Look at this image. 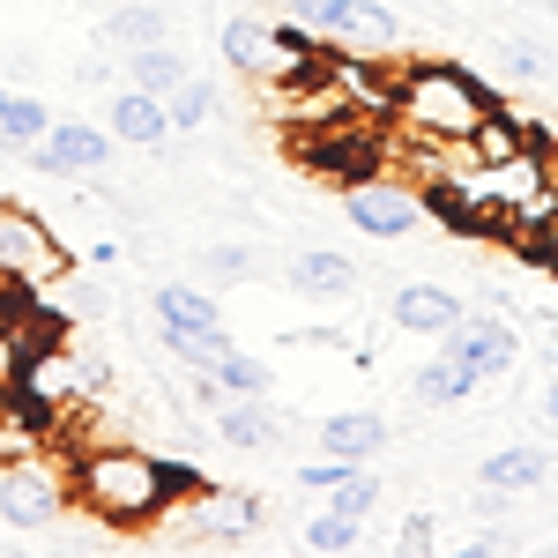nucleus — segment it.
<instances>
[{
    "mask_svg": "<svg viewBox=\"0 0 558 558\" xmlns=\"http://www.w3.org/2000/svg\"><path fill=\"white\" fill-rule=\"evenodd\" d=\"M68 507H75V499H68V470H52L45 454L0 462V521H8V529H52Z\"/></svg>",
    "mask_w": 558,
    "mask_h": 558,
    "instance_id": "nucleus-6",
    "label": "nucleus"
},
{
    "mask_svg": "<svg viewBox=\"0 0 558 558\" xmlns=\"http://www.w3.org/2000/svg\"><path fill=\"white\" fill-rule=\"evenodd\" d=\"M209 380H216V395H268V380H276V373L260 365L254 350H223V357L209 365Z\"/></svg>",
    "mask_w": 558,
    "mask_h": 558,
    "instance_id": "nucleus-22",
    "label": "nucleus"
},
{
    "mask_svg": "<svg viewBox=\"0 0 558 558\" xmlns=\"http://www.w3.org/2000/svg\"><path fill=\"white\" fill-rule=\"evenodd\" d=\"M544 476H551V454H544V447H499V454L476 470V484H492V492L514 499V492H536Z\"/></svg>",
    "mask_w": 558,
    "mask_h": 558,
    "instance_id": "nucleus-19",
    "label": "nucleus"
},
{
    "mask_svg": "<svg viewBox=\"0 0 558 558\" xmlns=\"http://www.w3.org/2000/svg\"><path fill=\"white\" fill-rule=\"evenodd\" d=\"M343 470L350 462H336V454H313V462H299V492H328Z\"/></svg>",
    "mask_w": 558,
    "mask_h": 558,
    "instance_id": "nucleus-29",
    "label": "nucleus"
},
{
    "mask_svg": "<svg viewBox=\"0 0 558 558\" xmlns=\"http://www.w3.org/2000/svg\"><path fill=\"white\" fill-rule=\"evenodd\" d=\"M387 439H395V432H387L380 410H328V417L313 425V447L336 454V462H350V470H357V462H380Z\"/></svg>",
    "mask_w": 558,
    "mask_h": 558,
    "instance_id": "nucleus-12",
    "label": "nucleus"
},
{
    "mask_svg": "<svg viewBox=\"0 0 558 558\" xmlns=\"http://www.w3.org/2000/svg\"><path fill=\"white\" fill-rule=\"evenodd\" d=\"M179 529H186V536H202V544H223V536H231V544H239V536H254L260 529V499H246V492H194V514L179 521Z\"/></svg>",
    "mask_w": 558,
    "mask_h": 558,
    "instance_id": "nucleus-14",
    "label": "nucleus"
},
{
    "mask_svg": "<svg viewBox=\"0 0 558 558\" xmlns=\"http://www.w3.org/2000/svg\"><path fill=\"white\" fill-rule=\"evenodd\" d=\"M0 112H8V83H0Z\"/></svg>",
    "mask_w": 558,
    "mask_h": 558,
    "instance_id": "nucleus-35",
    "label": "nucleus"
},
{
    "mask_svg": "<svg viewBox=\"0 0 558 558\" xmlns=\"http://www.w3.org/2000/svg\"><path fill=\"white\" fill-rule=\"evenodd\" d=\"M202 268H209V283H246V276H260L254 246H209V254H202Z\"/></svg>",
    "mask_w": 558,
    "mask_h": 558,
    "instance_id": "nucleus-28",
    "label": "nucleus"
},
{
    "mask_svg": "<svg viewBox=\"0 0 558 558\" xmlns=\"http://www.w3.org/2000/svg\"><path fill=\"white\" fill-rule=\"evenodd\" d=\"M484 112H492V89L476 83L470 68H454V60H417V68H402L395 89H387V120L410 134L417 149L470 142Z\"/></svg>",
    "mask_w": 558,
    "mask_h": 558,
    "instance_id": "nucleus-2",
    "label": "nucleus"
},
{
    "mask_svg": "<svg viewBox=\"0 0 558 558\" xmlns=\"http://www.w3.org/2000/svg\"><path fill=\"white\" fill-rule=\"evenodd\" d=\"M544 157H551V179H558V142H551V149H544Z\"/></svg>",
    "mask_w": 558,
    "mask_h": 558,
    "instance_id": "nucleus-34",
    "label": "nucleus"
},
{
    "mask_svg": "<svg viewBox=\"0 0 558 558\" xmlns=\"http://www.w3.org/2000/svg\"><path fill=\"white\" fill-rule=\"evenodd\" d=\"M68 499L83 507L89 521H105V529H157V521L179 507V476L172 462H157V454H142L128 439H112V447H89L68 462Z\"/></svg>",
    "mask_w": 558,
    "mask_h": 558,
    "instance_id": "nucleus-1",
    "label": "nucleus"
},
{
    "mask_svg": "<svg viewBox=\"0 0 558 558\" xmlns=\"http://www.w3.org/2000/svg\"><path fill=\"white\" fill-rule=\"evenodd\" d=\"M209 432L231 447V454H268L291 425L268 410V395H223V402L209 410Z\"/></svg>",
    "mask_w": 558,
    "mask_h": 558,
    "instance_id": "nucleus-11",
    "label": "nucleus"
},
{
    "mask_svg": "<svg viewBox=\"0 0 558 558\" xmlns=\"http://www.w3.org/2000/svg\"><path fill=\"white\" fill-rule=\"evenodd\" d=\"M343 216L365 239H410V231L432 223V186L387 179V172H350L343 179Z\"/></svg>",
    "mask_w": 558,
    "mask_h": 558,
    "instance_id": "nucleus-4",
    "label": "nucleus"
},
{
    "mask_svg": "<svg viewBox=\"0 0 558 558\" xmlns=\"http://www.w3.org/2000/svg\"><path fill=\"white\" fill-rule=\"evenodd\" d=\"M328 507L350 521H365L373 507H380V476H373V462H357V470H343L336 484H328Z\"/></svg>",
    "mask_w": 558,
    "mask_h": 558,
    "instance_id": "nucleus-24",
    "label": "nucleus"
},
{
    "mask_svg": "<svg viewBox=\"0 0 558 558\" xmlns=\"http://www.w3.org/2000/svg\"><path fill=\"white\" fill-rule=\"evenodd\" d=\"M470 395H476V380L447 357V350H439L432 365L410 373V402H417V410H454V402H470Z\"/></svg>",
    "mask_w": 558,
    "mask_h": 558,
    "instance_id": "nucleus-20",
    "label": "nucleus"
},
{
    "mask_svg": "<svg viewBox=\"0 0 558 558\" xmlns=\"http://www.w3.org/2000/svg\"><path fill=\"white\" fill-rule=\"evenodd\" d=\"M544 417H551V432H558V387H551V395H544Z\"/></svg>",
    "mask_w": 558,
    "mask_h": 558,
    "instance_id": "nucleus-33",
    "label": "nucleus"
},
{
    "mask_svg": "<svg viewBox=\"0 0 558 558\" xmlns=\"http://www.w3.org/2000/svg\"><path fill=\"white\" fill-rule=\"evenodd\" d=\"M216 52L246 75V83H305L313 68H320V38H305L299 23H276V15H223V31H216Z\"/></svg>",
    "mask_w": 558,
    "mask_h": 558,
    "instance_id": "nucleus-3",
    "label": "nucleus"
},
{
    "mask_svg": "<svg viewBox=\"0 0 558 558\" xmlns=\"http://www.w3.org/2000/svg\"><path fill=\"white\" fill-rule=\"evenodd\" d=\"M149 313H157V328H179V336L223 328V305H216L209 291H194V283H157V291H149Z\"/></svg>",
    "mask_w": 558,
    "mask_h": 558,
    "instance_id": "nucleus-17",
    "label": "nucleus"
},
{
    "mask_svg": "<svg viewBox=\"0 0 558 558\" xmlns=\"http://www.w3.org/2000/svg\"><path fill=\"white\" fill-rule=\"evenodd\" d=\"M357 529H365V521H350V514L328 507V514L305 521V551H357Z\"/></svg>",
    "mask_w": 558,
    "mask_h": 558,
    "instance_id": "nucleus-27",
    "label": "nucleus"
},
{
    "mask_svg": "<svg viewBox=\"0 0 558 558\" xmlns=\"http://www.w3.org/2000/svg\"><path fill=\"white\" fill-rule=\"evenodd\" d=\"M172 38V8H157V0H112V15H105V45H165Z\"/></svg>",
    "mask_w": 558,
    "mask_h": 558,
    "instance_id": "nucleus-18",
    "label": "nucleus"
},
{
    "mask_svg": "<svg viewBox=\"0 0 558 558\" xmlns=\"http://www.w3.org/2000/svg\"><path fill=\"white\" fill-rule=\"evenodd\" d=\"M165 112H172V134H194L216 120V83H202V75H186V83L165 97Z\"/></svg>",
    "mask_w": 558,
    "mask_h": 558,
    "instance_id": "nucleus-23",
    "label": "nucleus"
},
{
    "mask_svg": "<svg viewBox=\"0 0 558 558\" xmlns=\"http://www.w3.org/2000/svg\"><path fill=\"white\" fill-rule=\"evenodd\" d=\"M52 276H68V254H60V239L45 231V216L0 202V283H8V291H38Z\"/></svg>",
    "mask_w": 558,
    "mask_h": 558,
    "instance_id": "nucleus-7",
    "label": "nucleus"
},
{
    "mask_svg": "<svg viewBox=\"0 0 558 558\" xmlns=\"http://www.w3.org/2000/svg\"><path fill=\"white\" fill-rule=\"evenodd\" d=\"M45 128H52V112H45L38 97H8V112H0V149H31Z\"/></svg>",
    "mask_w": 558,
    "mask_h": 558,
    "instance_id": "nucleus-25",
    "label": "nucleus"
},
{
    "mask_svg": "<svg viewBox=\"0 0 558 558\" xmlns=\"http://www.w3.org/2000/svg\"><path fill=\"white\" fill-rule=\"evenodd\" d=\"M283 276L299 283L305 299H350V291H357V260H350V254H328V246L291 254V268H283Z\"/></svg>",
    "mask_w": 558,
    "mask_h": 558,
    "instance_id": "nucleus-16",
    "label": "nucleus"
},
{
    "mask_svg": "<svg viewBox=\"0 0 558 558\" xmlns=\"http://www.w3.org/2000/svg\"><path fill=\"white\" fill-rule=\"evenodd\" d=\"M432 536H439V521H432V514H410V521H402V544H410V551H432Z\"/></svg>",
    "mask_w": 558,
    "mask_h": 558,
    "instance_id": "nucleus-31",
    "label": "nucleus"
},
{
    "mask_svg": "<svg viewBox=\"0 0 558 558\" xmlns=\"http://www.w3.org/2000/svg\"><path fill=\"white\" fill-rule=\"evenodd\" d=\"M439 343H447V357H454L470 380H507V373H514V357H521L514 320H499V313H462Z\"/></svg>",
    "mask_w": 558,
    "mask_h": 558,
    "instance_id": "nucleus-8",
    "label": "nucleus"
},
{
    "mask_svg": "<svg viewBox=\"0 0 558 558\" xmlns=\"http://www.w3.org/2000/svg\"><path fill=\"white\" fill-rule=\"evenodd\" d=\"M157 336H165V350H172V357L186 365V373H209L216 357L231 350V336H223V328H202V336H179V328H157Z\"/></svg>",
    "mask_w": 558,
    "mask_h": 558,
    "instance_id": "nucleus-26",
    "label": "nucleus"
},
{
    "mask_svg": "<svg viewBox=\"0 0 558 558\" xmlns=\"http://www.w3.org/2000/svg\"><path fill=\"white\" fill-rule=\"evenodd\" d=\"M387 313H395V328H402V336H432V343H439V336H447V328H454L470 305L454 299L447 283H395Z\"/></svg>",
    "mask_w": 558,
    "mask_h": 558,
    "instance_id": "nucleus-13",
    "label": "nucleus"
},
{
    "mask_svg": "<svg viewBox=\"0 0 558 558\" xmlns=\"http://www.w3.org/2000/svg\"><path fill=\"white\" fill-rule=\"evenodd\" d=\"M45 179H89L112 165V128H83V120H60V128H45L31 149H23Z\"/></svg>",
    "mask_w": 558,
    "mask_h": 558,
    "instance_id": "nucleus-9",
    "label": "nucleus"
},
{
    "mask_svg": "<svg viewBox=\"0 0 558 558\" xmlns=\"http://www.w3.org/2000/svg\"><path fill=\"white\" fill-rule=\"evenodd\" d=\"M128 75H134V89H149V97H172L194 68H186V52L165 38V45H134V52H128Z\"/></svg>",
    "mask_w": 558,
    "mask_h": 558,
    "instance_id": "nucleus-21",
    "label": "nucleus"
},
{
    "mask_svg": "<svg viewBox=\"0 0 558 558\" xmlns=\"http://www.w3.org/2000/svg\"><path fill=\"white\" fill-rule=\"evenodd\" d=\"M291 15H299L305 38L336 45V52H365V60H380L402 45V23L387 15L380 0H283Z\"/></svg>",
    "mask_w": 558,
    "mask_h": 558,
    "instance_id": "nucleus-5",
    "label": "nucleus"
},
{
    "mask_svg": "<svg viewBox=\"0 0 558 558\" xmlns=\"http://www.w3.org/2000/svg\"><path fill=\"white\" fill-rule=\"evenodd\" d=\"M83 83H112V52H83Z\"/></svg>",
    "mask_w": 558,
    "mask_h": 558,
    "instance_id": "nucleus-32",
    "label": "nucleus"
},
{
    "mask_svg": "<svg viewBox=\"0 0 558 558\" xmlns=\"http://www.w3.org/2000/svg\"><path fill=\"white\" fill-rule=\"evenodd\" d=\"M15 387L38 402L45 417H52V410H68L83 387H97V365L68 357V350H60V357H52V350H23V373H15Z\"/></svg>",
    "mask_w": 558,
    "mask_h": 558,
    "instance_id": "nucleus-10",
    "label": "nucleus"
},
{
    "mask_svg": "<svg viewBox=\"0 0 558 558\" xmlns=\"http://www.w3.org/2000/svg\"><path fill=\"white\" fill-rule=\"evenodd\" d=\"M105 128H112V142L157 149V142L172 134V112H165V97H149V89H112V112H105Z\"/></svg>",
    "mask_w": 558,
    "mask_h": 558,
    "instance_id": "nucleus-15",
    "label": "nucleus"
},
{
    "mask_svg": "<svg viewBox=\"0 0 558 558\" xmlns=\"http://www.w3.org/2000/svg\"><path fill=\"white\" fill-rule=\"evenodd\" d=\"M499 60H507V75H514V83H536V75H544V52H536V45H507Z\"/></svg>",
    "mask_w": 558,
    "mask_h": 558,
    "instance_id": "nucleus-30",
    "label": "nucleus"
}]
</instances>
